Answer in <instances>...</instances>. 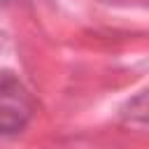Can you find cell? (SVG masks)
<instances>
[{
  "instance_id": "1",
  "label": "cell",
  "mask_w": 149,
  "mask_h": 149,
  "mask_svg": "<svg viewBox=\"0 0 149 149\" xmlns=\"http://www.w3.org/2000/svg\"><path fill=\"white\" fill-rule=\"evenodd\" d=\"M35 114V100L30 91L16 79L0 81V133L12 135L28 126Z\"/></svg>"
}]
</instances>
